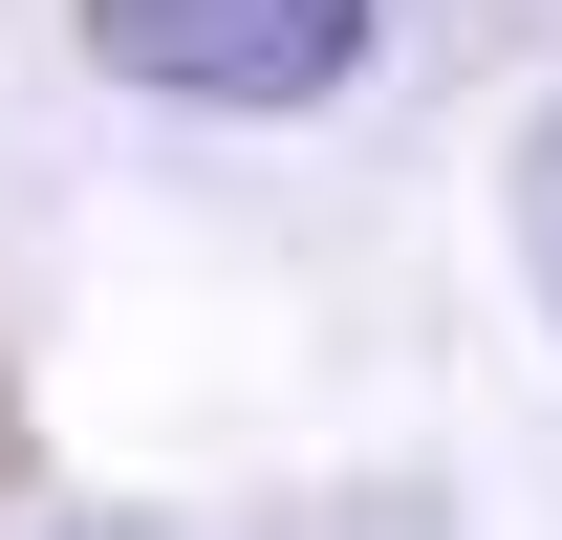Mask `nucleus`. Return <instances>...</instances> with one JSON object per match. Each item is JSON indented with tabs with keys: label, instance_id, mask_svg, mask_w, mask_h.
<instances>
[{
	"label": "nucleus",
	"instance_id": "nucleus-2",
	"mask_svg": "<svg viewBox=\"0 0 562 540\" xmlns=\"http://www.w3.org/2000/svg\"><path fill=\"white\" fill-rule=\"evenodd\" d=\"M519 260H541V303H562V109H541V151H519Z\"/></svg>",
	"mask_w": 562,
	"mask_h": 540
},
{
	"label": "nucleus",
	"instance_id": "nucleus-1",
	"mask_svg": "<svg viewBox=\"0 0 562 540\" xmlns=\"http://www.w3.org/2000/svg\"><path fill=\"white\" fill-rule=\"evenodd\" d=\"M87 44L173 109H325L368 66V0H87Z\"/></svg>",
	"mask_w": 562,
	"mask_h": 540
}]
</instances>
